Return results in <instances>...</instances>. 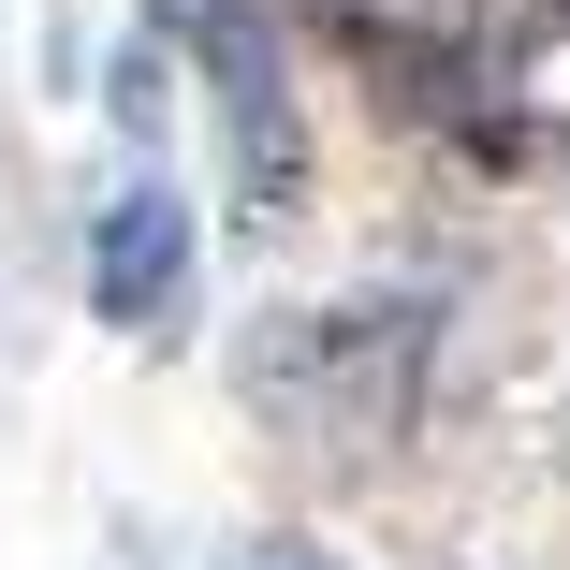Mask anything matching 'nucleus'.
<instances>
[{
  "mask_svg": "<svg viewBox=\"0 0 570 570\" xmlns=\"http://www.w3.org/2000/svg\"><path fill=\"white\" fill-rule=\"evenodd\" d=\"M439 395V307L424 293H352V307H293L249 336V410H278L307 453H395Z\"/></svg>",
  "mask_w": 570,
  "mask_h": 570,
  "instance_id": "f257e3e1",
  "label": "nucleus"
},
{
  "mask_svg": "<svg viewBox=\"0 0 570 570\" xmlns=\"http://www.w3.org/2000/svg\"><path fill=\"white\" fill-rule=\"evenodd\" d=\"M147 30L205 73V118H219V161H235V219L278 235L307 205V88H293V45L264 0H147Z\"/></svg>",
  "mask_w": 570,
  "mask_h": 570,
  "instance_id": "f03ea898",
  "label": "nucleus"
},
{
  "mask_svg": "<svg viewBox=\"0 0 570 570\" xmlns=\"http://www.w3.org/2000/svg\"><path fill=\"white\" fill-rule=\"evenodd\" d=\"M190 307H205V235H190V205L161 190V176H132V190H102V219H88V322H118V336H190Z\"/></svg>",
  "mask_w": 570,
  "mask_h": 570,
  "instance_id": "7ed1b4c3",
  "label": "nucleus"
},
{
  "mask_svg": "<svg viewBox=\"0 0 570 570\" xmlns=\"http://www.w3.org/2000/svg\"><path fill=\"white\" fill-rule=\"evenodd\" d=\"M235 570H336V556H322V541H249Z\"/></svg>",
  "mask_w": 570,
  "mask_h": 570,
  "instance_id": "20e7f679",
  "label": "nucleus"
}]
</instances>
